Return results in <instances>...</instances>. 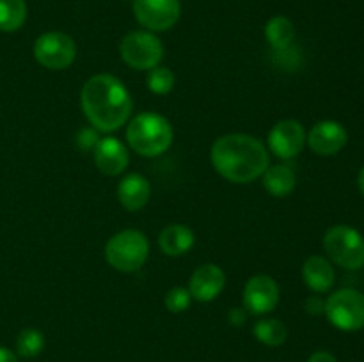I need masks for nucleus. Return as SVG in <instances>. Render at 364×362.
I'll return each instance as SVG.
<instances>
[{
    "label": "nucleus",
    "instance_id": "nucleus-1",
    "mask_svg": "<svg viewBox=\"0 0 364 362\" xmlns=\"http://www.w3.org/2000/svg\"><path fill=\"white\" fill-rule=\"evenodd\" d=\"M213 167L231 183H251L269 169L270 156L259 138L247 133H228L217 138L210 153Z\"/></svg>",
    "mask_w": 364,
    "mask_h": 362
},
{
    "label": "nucleus",
    "instance_id": "nucleus-2",
    "mask_svg": "<svg viewBox=\"0 0 364 362\" xmlns=\"http://www.w3.org/2000/svg\"><path fill=\"white\" fill-rule=\"evenodd\" d=\"M80 103L92 128L103 133L119 130L132 114L130 92L119 78L109 73L95 75L85 82Z\"/></svg>",
    "mask_w": 364,
    "mask_h": 362
},
{
    "label": "nucleus",
    "instance_id": "nucleus-3",
    "mask_svg": "<svg viewBox=\"0 0 364 362\" xmlns=\"http://www.w3.org/2000/svg\"><path fill=\"white\" fill-rule=\"evenodd\" d=\"M127 141L130 148L141 156H159L173 144V128L164 116L155 112H142L130 121L127 128Z\"/></svg>",
    "mask_w": 364,
    "mask_h": 362
},
{
    "label": "nucleus",
    "instance_id": "nucleus-4",
    "mask_svg": "<svg viewBox=\"0 0 364 362\" xmlns=\"http://www.w3.org/2000/svg\"><path fill=\"white\" fill-rule=\"evenodd\" d=\"M149 254V241L137 229H124L114 234L105 245V259L117 272H137Z\"/></svg>",
    "mask_w": 364,
    "mask_h": 362
},
{
    "label": "nucleus",
    "instance_id": "nucleus-5",
    "mask_svg": "<svg viewBox=\"0 0 364 362\" xmlns=\"http://www.w3.org/2000/svg\"><path fill=\"white\" fill-rule=\"evenodd\" d=\"M323 248L338 266L359 270L364 266V238L350 226H334L323 236Z\"/></svg>",
    "mask_w": 364,
    "mask_h": 362
},
{
    "label": "nucleus",
    "instance_id": "nucleus-6",
    "mask_svg": "<svg viewBox=\"0 0 364 362\" xmlns=\"http://www.w3.org/2000/svg\"><path fill=\"white\" fill-rule=\"evenodd\" d=\"M327 319L343 332L364 329V295L361 291L343 287L331 295L323 305Z\"/></svg>",
    "mask_w": 364,
    "mask_h": 362
},
{
    "label": "nucleus",
    "instance_id": "nucleus-7",
    "mask_svg": "<svg viewBox=\"0 0 364 362\" xmlns=\"http://www.w3.org/2000/svg\"><path fill=\"white\" fill-rule=\"evenodd\" d=\"M121 59L134 70H153L164 57V45L153 32L134 31L127 34L119 46Z\"/></svg>",
    "mask_w": 364,
    "mask_h": 362
},
{
    "label": "nucleus",
    "instance_id": "nucleus-8",
    "mask_svg": "<svg viewBox=\"0 0 364 362\" xmlns=\"http://www.w3.org/2000/svg\"><path fill=\"white\" fill-rule=\"evenodd\" d=\"M34 57L46 70H66L77 57V45L64 32H46L36 39Z\"/></svg>",
    "mask_w": 364,
    "mask_h": 362
},
{
    "label": "nucleus",
    "instance_id": "nucleus-9",
    "mask_svg": "<svg viewBox=\"0 0 364 362\" xmlns=\"http://www.w3.org/2000/svg\"><path fill=\"white\" fill-rule=\"evenodd\" d=\"M135 20L149 32L173 28L181 16L180 0H134Z\"/></svg>",
    "mask_w": 364,
    "mask_h": 362
},
{
    "label": "nucleus",
    "instance_id": "nucleus-10",
    "mask_svg": "<svg viewBox=\"0 0 364 362\" xmlns=\"http://www.w3.org/2000/svg\"><path fill=\"white\" fill-rule=\"evenodd\" d=\"M304 126L295 119H283L270 130L269 149L277 158H295L306 146Z\"/></svg>",
    "mask_w": 364,
    "mask_h": 362
},
{
    "label": "nucleus",
    "instance_id": "nucleus-11",
    "mask_svg": "<svg viewBox=\"0 0 364 362\" xmlns=\"http://www.w3.org/2000/svg\"><path fill=\"white\" fill-rule=\"evenodd\" d=\"M279 304V286L269 275H255L244 287V307L251 314L262 316Z\"/></svg>",
    "mask_w": 364,
    "mask_h": 362
},
{
    "label": "nucleus",
    "instance_id": "nucleus-12",
    "mask_svg": "<svg viewBox=\"0 0 364 362\" xmlns=\"http://www.w3.org/2000/svg\"><path fill=\"white\" fill-rule=\"evenodd\" d=\"M347 141L348 133L343 124L331 119L318 121L306 137V142L309 144L311 151L320 156L338 155L347 146Z\"/></svg>",
    "mask_w": 364,
    "mask_h": 362
},
{
    "label": "nucleus",
    "instance_id": "nucleus-13",
    "mask_svg": "<svg viewBox=\"0 0 364 362\" xmlns=\"http://www.w3.org/2000/svg\"><path fill=\"white\" fill-rule=\"evenodd\" d=\"M224 286H226V275H224L223 268L208 263V265H201L192 273L188 291L196 300L212 302L223 293Z\"/></svg>",
    "mask_w": 364,
    "mask_h": 362
},
{
    "label": "nucleus",
    "instance_id": "nucleus-14",
    "mask_svg": "<svg viewBox=\"0 0 364 362\" xmlns=\"http://www.w3.org/2000/svg\"><path fill=\"white\" fill-rule=\"evenodd\" d=\"M95 163L105 176H119L128 165L127 148L114 137L98 138L95 146Z\"/></svg>",
    "mask_w": 364,
    "mask_h": 362
},
{
    "label": "nucleus",
    "instance_id": "nucleus-15",
    "mask_svg": "<svg viewBox=\"0 0 364 362\" xmlns=\"http://www.w3.org/2000/svg\"><path fill=\"white\" fill-rule=\"evenodd\" d=\"M151 195V185L142 174L132 172L121 180L117 187V199L128 212H139L144 208Z\"/></svg>",
    "mask_w": 364,
    "mask_h": 362
},
{
    "label": "nucleus",
    "instance_id": "nucleus-16",
    "mask_svg": "<svg viewBox=\"0 0 364 362\" xmlns=\"http://www.w3.org/2000/svg\"><path fill=\"white\" fill-rule=\"evenodd\" d=\"M302 277H304L306 286L315 293H327L336 280L333 265L322 256H311L306 259L302 266Z\"/></svg>",
    "mask_w": 364,
    "mask_h": 362
},
{
    "label": "nucleus",
    "instance_id": "nucleus-17",
    "mask_svg": "<svg viewBox=\"0 0 364 362\" xmlns=\"http://www.w3.org/2000/svg\"><path fill=\"white\" fill-rule=\"evenodd\" d=\"M196 236L191 227L181 226V224H171L160 233L159 245L164 254L167 256H183L194 247Z\"/></svg>",
    "mask_w": 364,
    "mask_h": 362
},
{
    "label": "nucleus",
    "instance_id": "nucleus-18",
    "mask_svg": "<svg viewBox=\"0 0 364 362\" xmlns=\"http://www.w3.org/2000/svg\"><path fill=\"white\" fill-rule=\"evenodd\" d=\"M263 185L274 197H287L294 192L297 180L288 165H272L263 172Z\"/></svg>",
    "mask_w": 364,
    "mask_h": 362
},
{
    "label": "nucleus",
    "instance_id": "nucleus-19",
    "mask_svg": "<svg viewBox=\"0 0 364 362\" xmlns=\"http://www.w3.org/2000/svg\"><path fill=\"white\" fill-rule=\"evenodd\" d=\"M265 38L277 52H287L295 39V27L287 16L270 18L265 25Z\"/></svg>",
    "mask_w": 364,
    "mask_h": 362
},
{
    "label": "nucleus",
    "instance_id": "nucleus-20",
    "mask_svg": "<svg viewBox=\"0 0 364 362\" xmlns=\"http://www.w3.org/2000/svg\"><path fill=\"white\" fill-rule=\"evenodd\" d=\"M27 20L25 0H0V31L14 32Z\"/></svg>",
    "mask_w": 364,
    "mask_h": 362
},
{
    "label": "nucleus",
    "instance_id": "nucleus-21",
    "mask_svg": "<svg viewBox=\"0 0 364 362\" xmlns=\"http://www.w3.org/2000/svg\"><path fill=\"white\" fill-rule=\"evenodd\" d=\"M252 332H255L256 339L259 343L267 344V346H281L288 337L287 325L276 318L259 319L255 329H252Z\"/></svg>",
    "mask_w": 364,
    "mask_h": 362
},
{
    "label": "nucleus",
    "instance_id": "nucleus-22",
    "mask_svg": "<svg viewBox=\"0 0 364 362\" xmlns=\"http://www.w3.org/2000/svg\"><path fill=\"white\" fill-rule=\"evenodd\" d=\"M45 348V336L38 329H25L21 330L16 339V350L20 357L32 358L39 355Z\"/></svg>",
    "mask_w": 364,
    "mask_h": 362
},
{
    "label": "nucleus",
    "instance_id": "nucleus-23",
    "mask_svg": "<svg viewBox=\"0 0 364 362\" xmlns=\"http://www.w3.org/2000/svg\"><path fill=\"white\" fill-rule=\"evenodd\" d=\"M174 73L166 66H156L148 73V89L155 94H167L174 87Z\"/></svg>",
    "mask_w": 364,
    "mask_h": 362
},
{
    "label": "nucleus",
    "instance_id": "nucleus-24",
    "mask_svg": "<svg viewBox=\"0 0 364 362\" xmlns=\"http://www.w3.org/2000/svg\"><path fill=\"white\" fill-rule=\"evenodd\" d=\"M166 307L169 309L171 312H183L191 307L192 304V295L187 287H173L169 293L166 295Z\"/></svg>",
    "mask_w": 364,
    "mask_h": 362
},
{
    "label": "nucleus",
    "instance_id": "nucleus-25",
    "mask_svg": "<svg viewBox=\"0 0 364 362\" xmlns=\"http://www.w3.org/2000/svg\"><path fill=\"white\" fill-rule=\"evenodd\" d=\"M228 318H230L231 325H244L245 319H247V312H245L244 309L235 307V309H231L230 316H228Z\"/></svg>",
    "mask_w": 364,
    "mask_h": 362
},
{
    "label": "nucleus",
    "instance_id": "nucleus-26",
    "mask_svg": "<svg viewBox=\"0 0 364 362\" xmlns=\"http://www.w3.org/2000/svg\"><path fill=\"white\" fill-rule=\"evenodd\" d=\"M80 135L82 137H85L84 142H80V148H84V149L95 148L96 142H98V137H96V133L92 130H82Z\"/></svg>",
    "mask_w": 364,
    "mask_h": 362
},
{
    "label": "nucleus",
    "instance_id": "nucleus-27",
    "mask_svg": "<svg viewBox=\"0 0 364 362\" xmlns=\"http://www.w3.org/2000/svg\"><path fill=\"white\" fill-rule=\"evenodd\" d=\"M308 362H338L334 355H331L329 351H316L311 357L308 358Z\"/></svg>",
    "mask_w": 364,
    "mask_h": 362
},
{
    "label": "nucleus",
    "instance_id": "nucleus-28",
    "mask_svg": "<svg viewBox=\"0 0 364 362\" xmlns=\"http://www.w3.org/2000/svg\"><path fill=\"white\" fill-rule=\"evenodd\" d=\"M323 305H326V302H320L318 298H309L308 311L313 314H318V312H323Z\"/></svg>",
    "mask_w": 364,
    "mask_h": 362
},
{
    "label": "nucleus",
    "instance_id": "nucleus-29",
    "mask_svg": "<svg viewBox=\"0 0 364 362\" xmlns=\"http://www.w3.org/2000/svg\"><path fill=\"white\" fill-rule=\"evenodd\" d=\"M0 362H18L16 355L9 350V348L0 346Z\"/></svg>",
    "mask_w": 364,
    "mask_h": 362
},
{
    "label": "nucleus",
    "instance_id": "nucleus-30",
    "mask_svg": "<svg viewBox=\"0 0 364 362\" xmlns=\"http://www.w3.org/2000/svg\"><path fill=\"white\" fill-rule=\"evenodd\" d=\"M358 187H359V190H361L363 195H364V167H363L361 172H359V176H358Z\"/></svg>",
    "mask_w": 364,
    "mask_h": 362
}]
</instances>
